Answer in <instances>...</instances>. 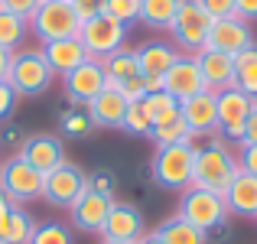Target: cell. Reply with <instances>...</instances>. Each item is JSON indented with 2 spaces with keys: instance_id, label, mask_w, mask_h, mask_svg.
<instances>
[{
  "instance_id": "obj_1",
  "label": "cell",
  "mask_w": 257,
  "mask_h": 244,
  "mask_svg": "<svg viewBox=\"0 0 257 244\" xmlns=\"http://www.w3.org/2000/svg\"><path fill=\"white\" fill-rule=\"evenodd\" d=\"M238 157H234L231 150H228L225 144H208L205 150L195 153V176H192V186L199 189H208V192H218L225 195L228 186L234 182V176H238Z\"/></svg>"
},
{
  "instance_id": "obj_2",
  "label": "cell",
  "mask_w": 257,
  "mask_h": 244,
  "mask_svg": "<svg viewBox=\"0 0 257 244\" xmlns=\"http://www.w3.org/2000/svg\"><path fill=\"white\" fill-rule=\"evenodd\" d=\"M195 144H176V147H160L153 157V179L157 186L170 192H186L195 176Z\"/></svg>"
},
{
  "instance_id": "obj_3",
  "label": "cell",
  "mask_w": 257,
  "mask_h": 244,
  "mask_svg": "<svg viewBox=\"0 0 257 244\" xmlns=\"http://www.w3.org/2000/svg\"><path fill=\"white\" fill-rule=\"evenodd\" d=\"M30 30L39 43H56V39H75L82 30V20L72 10L69 0H43L39 10L30 17Z\"/></svg>"
},
{
  "instance_id": "obj_4",
  "label": "cell",
  "mask_w": 257,
  "mask_h": 244,
  "mask_svg": "<svg viewBox=\"0 0 257 244\" xmlns=\"http://www.w3.org/2000/svg\"><path fill=\"white\" fill-rule=\"evenodd\" d=\"M52 78H56V72L49 69L43 49L13 52V62H10V75H7V81H10V88L20 94V98H33V94L49 91Z\"/></svg>"
},
{
  "instance_id": "obj_5",
  "label": "cell",
  "mask_w": 257,
  "mask_h": 244,
  "mask_svg": "<svg viewBox=\"0 0 257 244\" xmlns=\"http://www.w3.org/2000/svg\"><path fill=\"white\" fill-rule=\"evenodd\" d=\"M176 215H182L189 225L202 228V231L208 234L212 228L225 225L231 212H228L225 195L208 192V189H199V186H189L186 192H182V199H179V212H176Z\"/></svg>"
},
{
  "instance_id": "obj_6",
  "label": "cell",
  "mask_w": 257,
  "mask_h": 244,
  "mask_svg": "<svg viewBox=\"0 0 257 244\" xmlns=\"http://www.w3.org/2000/svg\"><path fill=\"white\" fill-rule=\"evenodd\" d=\"M78 39H82L88 59H107L111 52H117L127 39V26L120 20H114L111 13H98L94 20H85L82 30H78Z\"/></svg>"
},
{
  "instance_id": "obj_7",
  "label": "cell",
  "mask_w": 257,
  "mask_h": 244,
  "mask_svg": "<svg viewBox=\"0 0 257 244\" xmlns=\"http://www.w3.org/2000/svg\"><path fill=\"white\" fill-rule=\"evenodd\" d=\"M43 179L46 176L39 169H33L23 157H10L0 166V192L10 202H33L43 199Z\"/></svg>"
},
{
  "instance_id": "obj_8",
  "label": "cell",
  "mask_w": 257,
  "mask_h": 244,
  "mask_svg": "<svg viewBox=\"0 0 257 244\" xmlns=\"http://www.w3.org/2000/svg\"><path fill=\"white\" fill-rule=\"evenodd\" d=\"M101 65H104V72H107V81H111L114 88H120V91L127 94V101H140L144 94H150L144 75H140L137 49H124V46H120L117 52L101 59Z\"/></svg>"
},
{
  "instance_id": "obj_9",
  "label": "cell",
  "mask_w": 257,
  "mask_h": 244,
  "mask_svg": "<svg viewBox=\"0 0 257 244\" xmlns=\"http://www.w3.org/2000/svg\"><path fill=\"white\" fill-rule=\"evenodd\" d=\"M215 20L202 10L199 0H182L179 10H176V20L170 26V33L176 36V43L186 46V49H205V39H208V30H212Z\"/></svg>"
},
{
  "instance_id": "obj_10",
  "label": "cell",
  "mask_w": 257,
  "mask_h": 244,
  "mask_svg": "<svg viewBox=\"0 0 257 244\" xmlns=\"http://www.w3.org/2000/svg\"><path fill=\"white\" fill-rule=\"evenodd\" d=\"M85 189H88V176L75 166V163L65 160L62 166H56L52 173H46V179H43V199L52 202V205L72 208Z\"/></svg>"
},
{
  "instance_id": "obj_11",
  "label": "cell",
  "mask_w": 257,
  "mask_h": 244,
  "mask_svg": "<svg viewBox=\"0 0 257 244\" xmlns=\"http://www.w3.org/2000/svg\"><path fill=\"white\" fill-rule=\"evenodd\" d=\"M218 98V134L231 144H241L244 137V124L251 117V107H254V98H247L244 91L238 88H225V91H215Z\"/></svg>"
},
{
  "instance_id": "obj_12",
  "label": "cell",
  "mask_w": 257,
  "mask_h": 244,
  "mask_svg": "<svg viewBox=\"0 0 257 244\" xmlns=\"http://www.w3.org/2000/svg\"><path fill=\"white\" fill-rule=\"evenodd\" d=\"M251 46H254L251 23H244L241 17H225V20H215V23H212V30H208V39H205V49L228 52V56H238V52L251 49Z\"/></svg>"
},
{
  "instance_id": "obj_13",
  "label": "cell",
  "mask_w": 257,
  "mask_h": 244,
  "mask_svg": "<svg viewBox=\"0 0 257 244\" xmlns=\"http://www.w3.org/2000/svg\"><path fill=\"white\" fill-rule=\"evenodd\" d=\"M104 88H107V72L98 59H85L78 69H72L65 75V94H69L72 104H88Z\"/></svg>"
},
{
  "instance_id": "obj_14",
  "label": "cell",
  "mask_w": 257,
  "mask_h": 244,
  "mask_svg": "<svg viewBox=\"0 0 257 244\" xmlns=\"http://www.w3.org/2000/svg\"><path fill=\"white\" fill-rule=\"evenodd\" d=\"M163 91L173 94L179 104L189 101V98H195V94H202V91H208L195 56H179V59H176L173 69L166 72V78H163Z\"/></svg>"
},
{
  "instance_id": "obj_15",
  "label": "cell",
  "mask_w": 257,
  "mask_h": 244,
  "mask_svg": "<svg viewBox=\"0 0 257 244\" xmlns=\"http://www.w3.org/2000/svg\"><path fill=\"white\" fill-rule=\"evenodd\" d=\"M101 234H104V241L137 244V241L147 234L144 215H140L134 205H127V202H114V205H111V212H107L104 228H101Z\"/></svg>"
},
{
  "instance_id": "obj_16",
  "label": "cell",
  "mask_w": 257,
  "mask_h": 244,
  "mask_svg": "<svg viewBox=\"0 0 257 244\" xmlns=\"http://www.w3.org/2000/svg\"><path fill=\"white\" fill-rule=\"evenodd\" d=\"M176 49L170 43H160V39H153V43H144L137 49V62H140V75H144L147 81V88L150 91H157V88H163V78H166V72L173 69V62H176Z\"/></svg>"
},
{
  "instance_id": "obj_17",
  "label": "cell",
  "mask_w": 257,
  "mask_h": 244,
  "mask_svg": "<svg viewBox=\"0 0 257 244\" xmlns=\"http://www.w3.org/2000/svg\"><path fill=\"white\" fill-rule=\"evenodd\" d=\"M17 157H23L33 169H39V173L46 176V173H52L56 166L65 163V147H62V140L52 137V134H33V137L23 140Z\"/></svg>"
},
{
  "instance_id": "obj_18",
  "label": "cell",
  "mask_w": 257,
  "mask_h": 244,
  "mask_svg": "<svg viewBox=\"0 0 257 244\" xmlns=\"http://www.w3.org/2000/svg\"><path fill=\"white\" fill-rule=\"evenodd\" d=\"M114 205V195L107 192H98V189L88 186L82 195H78V202L72 205V221H75L82 231H101L107 221V212H111Z\"/></svg>"
},
{
  "instance_id": "obj_19",
  "label": "cell",
  "mask_w": 257,
  "mask_h": 244,
  "mask_svg": "<svg viewBox=\"0 0 257 244\" xmlns=\"http://www.w3.org/2000/svg\"><path fill=\"white\" fill-rule=\"evenodd\" d=\"M179 114L186 117V124L192 127L195 137L218 134V98H215V91H202V94H195V98L182 101Z\"/></svg>"
},
{
  "instance_id": "obj_20",
  "label": "cell",
  "mask_w": 257,
  "mask_h": 244,
  "mask_svg": "<svg viewBox=\"0 0 257 244\" xmlns=\"http://www.w3.org/2000/svg\"><path fill=\"white\" fill-rule=\"evenodd\" d=\"M127 104H131L127 94L107 81V88L98 94V98L88 101L85 111H88V117L94 120V127H120L124 124V114H127Z\"/></svg>"
},
{
  "instance_id": "obj_21",
  "label": "cell",
  "mask_w": 257,
  "mask_h": 244,
  "mask_svg": "<svg viewBox=\"0 0 257 244\" xmlns=\"http://www.w3.org/2000/svg\"><path fill=\"white\" fill-rule=\"evenodd\" d=\"M195 62L202 69L208 91H225L234 88V56L228 52H215V49H199L195 52Z\"/></svg>"
},
{
  "instance_id": "obj_22",
  "label": "cell",
  "mask_w": 257,
  "mask_h": 244,
  "mask_svg": "<svg viewBox=\"0 0 257 244\" xmlns=\"http://www.w3.org/2000/svg\"><path fill=\"white\" fill-rule=\"evenodd\" d=\"M33 228L36 225H33L30 212L0 192V244H30Z\"/></svg>"
},
{
  "instance_id": "obj_23",
  "label": "cell",
  "mask_w": 257,
  "mask_h": 244,
  "mask_svg": "<svg viewBox=\"0 0 257 244\" xmlns=\"http://www.w3.org/2000/svg\"><path fill=\"white\" fill-rule=\"evenodd\" d=\"M225 202H228V212H231V215L257 218V176L238 169L234 182L228 186V192H225Z\"/></svg>"
},
{
  "instance_id": "obj_24",
  "label": "cell",
  "mask_w": 257,
  "mask_h": 244,
  "mask_svg": "<svg viewBox=\"0 0 257 244\" xmlns=\"http://www.w3.org/2000/svg\"><path fill=\"white\" fill-rule=\"evenodd\" d=\"M43 56H46V62H49V69L56 72V75H69L72 69H78V65L88 59V52H85L82 39L75 36V39H56V43H46Z\"/></svg>"
},
{
  "instance_id": "obj_25",
  "label": "cell",
  "mask_w": 257,
  "mask_h": 244,
  "mask_svg": "<svg viewBox=\"0 0 257 244\" xmlns=\"http://www.w3.org/2000/svg\"><path fill=\"white\" fill-rule=\"evenodd\" d=\"M160 241L163 244H208V234L202 231V228L189 225L182 215H173V218H166L163 225L157 228Z\"/></svg>"
},
{
  "instance_id": "obj_26",
  "label": "cell",
  "mask_w": 257,
  "mask_h": 244,
  "mask_svg": "<svg viewBox=\"0 0 257 244\" xmlns=\"http://www.w3.org/2000/svg\"><path fill=\"white\" fill-rule=\"evenodd\" d=\"M150 137L157 140V147H176V144H192L195 134H192V127L186 124V117L176 111L173 117H166V120H160V124H153Z\"/></svg>"
},
{
  "instance_id": "obj_27",
  "label": "cell",
  "mask_w": 257,
  "mask_h": 244,
  "mask_svg": "<svg viewBox=\"0 0 257 244\" xmlns=\"http://www.w3.org/2000/svg\"><path fill=\"white\" fill-rule=\"evenodd\" d=\"M234 88L257 101V43L234 56Z\"/></svg>"
},
{
  "instance_id": "obj_28",
  "label": "cell",
  "mask_w": 257,
  "mask_h": 244,
  "mask_svg": "<svg viewBox=\"0 0 257 244\" xmlns=\"http://www.w3.org/2000/svg\"><path fill=\"white\" fill-rule=\"evenodd\" d=\"M182 0H140V23L150 30H170Z\"/></svg>"
},
{
  "instance_id": "obj_29",
  "label": "cell",
  "mask_w": 257,
  "mask_h": 244,
  "mask_svg": "<svg viewBox=\"0 0 257 244\" xmlns=\"http://www.w3.org/2000/svg\"><path fill=\"white\" fill-rule=\"evenodd\" d=\"M26 30H30V20L0 7V46L4 49L17 52V46H23V39H26Z\"/></svg>"
},
{
  "instance_id": "obj_30",
  "label": "cell",
  "mask_w": 257,
  "mask_h": 244,
  "mask_svg": "<svg viewBox=\"0 0 257 244\" xmlns=\"http://www.w3.org/2000/svg\"><path fill=\"white\" fill-rule=\"evenodd\" d=\"M140 101H144V107H147V114H150V120H153V124H160V120L173 117V114L179 111V101H176L173 94H166L163 88H157V91L144 94Z\"/></svg>"
},
{
  "instance_id": "obj_31",
  "label": "cell",
  "mask_w": 257,
  "mask_h": 244,
  "mask_svg": "<svg viewBox=\"0 0 257 244\" xmlns=\"http://www.w3.org/2000/svg\"><path fill=\"white\" fill-rule=\"evenodd\" d=\"M120 127H124L127 134H134V137H150L153 120H150V114H147L144 101H131V104H127V114H124V124Z\"/></svg>"
},
{
  "instance_id": "obj_32",
  "label": "cell",
  "mask_w": 257,
  "mask_h": 244,
  "mask_svg": "<svg viewBox=\"0 0 257 244\" xmlns=\"http://www.w3.org/2000/svg\"><path fill=\"white\" fill-rule=\"evenodd\" d=\"M30 244H72V231L59 221H46V225L33 228Z\"/></svg>"
},
{
  "instance_id": "obj_33",
  "label": "cell",
  "mask_w": 257,
  "mask_h": 244,
  "mask_svg": "<svg viewBox=\"0 0 257 244\" xmlns=\"http://www.w3.org/2000/svg\"><path fill=\"white\" fill-rule=\"evenodd\" d=\"M94 131V120L88 117V111L82 107H72V111L62 114V134H69V137H88V134Z\"/></svg>"
},
{
  "instance_id": "obj_34",
  "label": "cell",
  "mask_w": 257,
  "mask_h": 244,
  "mask_svg": "<svg viewBox=\"0 0 257 244\" xmlns=\"http://www.w3.org/2000/svg\"><path fill=\"white\" fill-rule=\"evenodd\" d=\"M104 13H111L124 26H131L134 20H140V0H104Z\"/></svg>"
},
{
  "instance_id": "obj_35",
  "label": "cell",
  "mask_w": 257,
  "mask_h": 244,
  "mask_svg": "<svg viewBox=\"0 0 257 244\" xmlns=\"http://www.w3.org/2000/svg\"><path fill=\"white\" fill-rule=\"evenodd\" d=\"M199 4H202V10H205L212 20L234 17V0H199Z\"/></svg>"
},
{
  "instance_id": "obj_36",
  "label": "cell",
  "mask_w": 257,
  "mask_h": 244,
  "mask_svg": "<svg viewBox=\"0 0 257 244\" xmlns=\"http://www.w3.org/2000/svg\"><path fill=\"white\" fill-rule=\"evenodd\" d=\"M72 4V10L78 13V20H94L98 13H104V0H69Z\"/></svg>"
},
{
  "instance_id": "obj_37",
  "label": "cell",
  "mask_w": 257,
  "mask_h": 244,
  "mask_svg": "<svg viewBox=\"0 0 257 244\" xmlns=\"http://www.w3.org/2000/svg\"><path fill=\"white\" fill-rule=\"evenodd\" d=\"M39 4H43V0H0V7H4V10L17 13V17H23V20H30L33 13L39 10Z\"/></svg>"
},
{
  "instance_id": "obj_38",
  "label": "cell",
  "mask_w": 257,
  "mask_h": 244,
  "mask_svg": "<svg viewBox=\"0 0 257 244\" xmlns=\"http://www.w3.org/2000/svg\"><path fill=\"white\" fill-rule=\"evenodd\" d=\"M17 98L20 94L10 88V81H0V120H7L13 114V107H17Z\"/></svg>"
},
{
  "instance_id": "obj_39",
  "label": "cell",
  "mask_w": 257,
  "mask_h": 244,
  "mask_svg": "<svg viewBox=\"0 0 257 244\" xmlns=\"http://www.w3.org/2000/svg\"><path fill=\"white\" fill-rule=\"evenodd\" d=\"M238 166L244 169V173L257 176V147H251V144H241V157H238Z\"/></svg>"
},
{
  "instance_id": "obj_40",
  "label": "cell",
  "mask_w": 257,
  "mask_h": 244,
  "mask_svg": "<svg viewBox=\"0 0 257 244\" xmlns=\"http://www.w3.org/2000/svg\"><path fill=\"white\" fill-rule=\"evenodd\" d=\"M234 17H241L244 23L257 20V0H234Z\"/></svg>"
},
{
  "instance_id": "obj_41",
  "label": "cell",
  "mask_w": 257,
  "mask_h": 244,
  "mask_svg": "<svg viewBox=\"0 0 257 244\" xmlns=\"http://www.w3.org/2000/svg\"><path fill=\"white\" fill-rule=\"evenodd\" d=\"M241 144H251V147H257V101H254L251 117H247V124H244V137H241Z\"/></svg>"
},
{
  "instance_id": "obj_42",
  "label": "cell",
  "mask_w": 257,
  "mask_h": 244,
  "mask_svg": "<svg viewBox=\"0 0 257 244\" xmlns=\"http://www.w3.org/2000/svg\"><path fill=\"white\" fill-rule=\"evenodd\" d=\"M88 186L98 189V192H107V195L114 192V182H111V176H107V173H98L94 179H88Z\"/></svg>"
},
{
  "instance_id": "obj_43",
  "label": "cell",
  "mask_w": 257,
  "mask_h": 244,
  "mask_svg": "<svg viewBox=\"0 0 257 244\" xmlns=\"http://www.w3.org/2000/svg\"><path fill=\"white\" fill-rule=\"evenodd\" d=\"M10 62H13V52L0 46V81H7V75H10Z\"/></svg>"
},
{
  "instance_id": "obj_44",
  "label": "cell",
  "mask_w": 257,
  "mask_h": 244,
  "mask_svg": "<svg viewBox=\"0 0 257 244\" xmlns=\"http://www.w3.org/2000/svg\"><path fill=\"white\" fill-rule=\"evenodd\" d=\"M137 244H163V241H160V234H157V231H150V234H144V238H140Z\"/></svg>"
},
{
  "instance_id": "obj_45",
  "label": "cell",
  "mask_w": 257,
  "mask_h": 244,
  "mask_svg": "<svg viewBox=\"0 0 257 244\" xmlns=\"http://www.w3.org/2000/svg\"><path fill=\"white\" fill-rule=\"evenodd\" d=\"M101 244H120V241H101Z\"/></svg>"
}]
</instances>
